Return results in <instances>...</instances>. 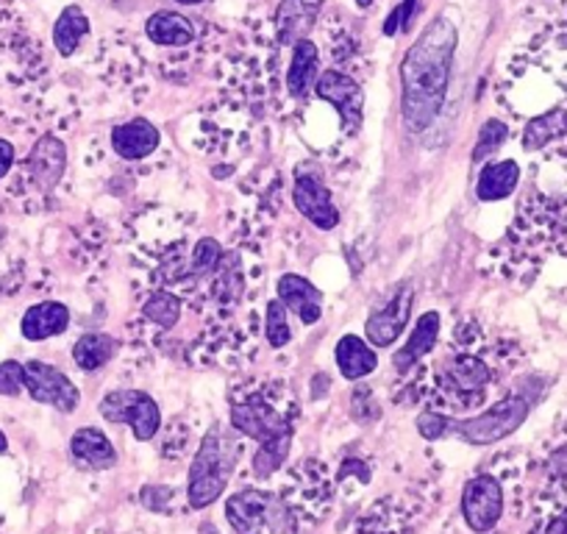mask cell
<instances>
[{
	"label": "cell",
	"mask_w": 567,
	"mask_h": 534,
	"mask_svg": "<svg viewBox=\"0 0 567 534\" xmlns=\"http://www.w3.org/2000/svg\"><path fill=\"white\" fill-rule=\"evenodd\" d=\"M456 51V25L437 18L409 48L401 64L403 123L412 131H425L443 109Z\"/></svg>",
	"instance_id": "cell-1"
},
{
	"label": "cell",
	"mask_w": 567,
	"mask_h": 534,
	"mask_svg": "<svg viewBox=\"0 0 567 534\" xmlns=\"http://www.w3.org/2000/svg\"><path fill=\"white\" fill-rule=\"evenodd\" d=\"M231 427L259 443V451L254 456V476L270 479L290 454L292 429L287 418L261 398H250V401L231 407Z\"/></svg>",
	"instance_id": "cell-2"
},
{
	"label": "cell",
	"mask_w": 567,
	"mask_h": 534,
	"mask_svg": "<svg viewBox=\"0 0 567 534\" xmlns=\"http://www.w3.org/2000/svg\"><path fill=\"white\" fill-rule=\"evenodd\" d=\"M239 456H243V449L228 445L220 429H212L200 440V449L195 454L193 468H189L187 482V499L193 510H206V506H212L220 499Z\"/></svg>",
	"instance_id": "cell-3"
},
{
	"label": "cell",
	"mask_w": 567,
	"mask_h": 534,
	"mask_svg": "<svg viewBox=\"0 0 567 534\" xmlns=\"http://www.w3.org/2000/svg\"><path fill=\"white\" fill-rule=\"evenodd\" d=\"M532 407H534V392L515 390L512 396H506L504 401L489 407V410L482 412L478 418L462 421L460 427H456V434L471 445H493L498 443V440L509 438L515 429H520V423L526 421Z\"/></svg>",
	"instance_id": "cell-4"
},
{
	"label": "cell",
	"mask_w": 567,
	"mask_h": 534,
	"mask_svg": "<svg viewBox=\"0 0 567 534\" xmlns=\"http://www.w3.org/2000/svg\"><path fill=\"white\" fill-rule=\"evenodd\" d=\"M101 415L109 423H117V427H131V432H134L140 443L154 440L162 423V412L156 401L148 392L140 390H114L103 396Z\"/></svg>",
	"instance_id": "cell-5"
},
{
	"label": "cell",
	"mask_w": 567,
	"mask_h": 534,
	"mask_svg": "<svg viewBox=\"0 0 567 534\" xmlns=\"http://www.w3.org/2000/svg\"><path fill=\"white\" fill-rule=\"evenodd\" d=\"M504 484L495 476H489V473L471 479L465 493H462V517H465V523L476 534L493 532L501 523V517H504Z\"/></svg>",
	"instance_id": "cell-6"
},
{
	"label": "cell",
	"mask_w": 567,
	"mask_h": 534,
	"mask_svg": "<svg viewBox=\"0 0 567 534\" xmlns=\"http://www.w3.org/2000/svg\"><path fill=\"white\" fill-rule=\"evenodd\" d=\"M25 390H29L34 401L53 407L59 412H73L81 401L79 387L62 370L48 362H40V359L25 362Z\"/></svg>",
	"instance_id": "cell-7"
},
{
	"label": "cell",
	"mask_w": 567,
	"mask_h": 534,
	"mask_svg": "<svg viewBox=\"0 0 567 534\" xmlns=\"http://www.w3.org/2000/svg\"><path fill=\"white\" fill-rule=\"evenodd\" d=\"M315 92H318L323 101H329L331 106L342 114L346 123H353V125L362 123L364 92L359 90V84L351 79V75L337 73V70H326V73H320L318 84H315Z\"/></svg>",
	"instance_id": "cell-8"
},
{
	"label": "cell",
	"mask_w": 567,
	"mask_h": 534,
	"mask_svg": "<svg viewBox=\"0 0 567 534\" xmlns=\"http://www.w3.org/2000/svg\"><path fill=\"white\" fill-rule=\"evenodd\" d=\"M412 301H414V292L409 290V287H403V290L398 292V296L392 298L381 312H375L373 318L368 320L364 335H368V340L373 342L375 348L392 346V342L398 340V335L406 329L409 315H412Z\"/></svg>",
	"instance_id": "cell-9"
},
{
	"label": "cell",
	"mask_w": 567,
	"mask_h": 534,
	"mask_svg": "<svg viewBox=\"0 0 567 534\" xmlns=\"http://www.w3.org/2000/svg\"><path fill=\"white\" fill-rule=\"evenodd\" d=\"M292 201H296L298 212L315 223L318 228H334L340 223V212L331 204V195L326 184L315 176H301L292 189Z\"/></svg>",
	"instance_id": "cell-10"
},
{
	"label": "cell",
	"mask_w": 567,
	"mask_h": 534,
	"mask_svg": "<svg viewBox=\"0 0 567 534\" xmlns=\"http://www.w3.org/2000/svg\"><path fill=\"white\" fill-rule=\"evenodd\" d=\"M278 298L284 301V307L296 312L298 318L307 326H315L323 318V296H320L318 287L312 281H307L303 276H281L278 279Z\"/></svg>",
	"instance_id": "cell-11"
},
{
	"label": "cell",
	"mask_w": 567,
	"mask_h": 534,
	"mask_svg": "<svg viewBox=\"0 0 567 534\" xmlns=\"http://www.w3.org/2000/svg\"><path fill=\"white\" fill-rule=\"evenodd\" d=\"M320 9H323V0H281L276 12L278 40L284 45H296V42L307 40Z\"/></svg>",
	"instance_id": "cell-12"
},
{
	"label": "cell",
	"mask_w": 567,
	"mask_h": 534,
	"mask_svg": "<svg viewBox=\"0 0 567 534\" xmlns=\"http://www.w3.org/2000/svg\"><path fill=\"white\" fill-rule=\"evenodd\" d=\"M270 493L265 490H239L226 501V517L234 532L256 534L267 523V506H270Z\"/></svg>",
	"instance_id": "cell-13"
},
{
	"label": "cell",
	"mask_w": 567,
	"mask_h": 534,
	"mask_svg": "<svg viewBox=\"0 0 567 534\" xmlns=\"http://www.w3.org/2000/svg\"><path fill=\"white\" fill-rule=\"evenodd\" d=\"M64 167H68V148H64L62 140L56 137H42L40 143L31 148V156H29V171H31V178L37 182V187L40 189H53L59 184V178H62Z\"/></svg>",
	"instance_id": "cell-14"
},
{
	"label": "cell",
	"mask_w": 567,
	"mask_h": 534,
	"mask_svg": "<svg viewBox=\"0 0 567 534\" xmlns=\"http://www.w3.org/2000/svg\"><path fill=\"white\" fill-rule=\"evenodd\" d=\"M70 451H73L75 462L86 465L90 471H109L117 465V451H114L112 440L95 427L79 429L70 440Z\"/></svg>",
	"instance_id": "cell-15"
},
{
	"label": "cell",
	"mask_w": 567,
	"mask_h": 534,
	"mask_svg": "<svg viewBox=\"0 0 567 534\" xmlns=\"http://www.w3.org/2000/svg\"><path fill=\"white\" fill-rule=\"evenodd\" d=\"M159 145V131L151 125L148 120H131V123L117 125L112 131V148L117 151L123 160H145Z\"/></svg>",
	"instance_id": "cell-16"
},
{
	"label": "cell",
	"mask_w": 567,
	"mask_h": 534,
	"mask_svg": "<svg viewBox=\"0 0 567 534\" xmlns=\"http://www.w3.org/2000/svg\"><path fill=\"white\" fill-rule=\"evenodd\" d=\"M68 326H70L68 307L56 301H45V304H37V307H31L29 312L23 315L20 331H23L25 340L40 342V340H48V337L62 335Z\"/></svg>",
	"instance_id": "cell-17"
},
{
	"label": "cell",
	"mask_w": 567,
	"mask_h": 534,
	"mask_svg": "<svg viewBox=\"0 0 567 534\" xmlns=\"http://www.w3.org/2000/svg\"><path fill=\"white\" fill-rule=\"evenodd\" d=\"M437 337H440V312H425L423 318L417 320L412 335H409L406 346L392 357V364H395L398 373H406L417 359H423L425 353L432 351V348L437 346Z\"/></svg>",
	"instance_id": "cell-18"
},
{
	"label": "cell",
	"mask_w": 567,
	"mask_h": 534,
	"mask_svg": "<svg viewBox=\"0 0 567 534\" xmlns=\"http://www.w3.org/2000/svg\"><path fill=\"white\" fill-rule=\"evenodd\" d=\"M443 381L456 392V396H482L484 387L489 384V368L476 357H456L454 362L445 364Z\"/></svg>",
	"instance_id": "cell-19"
},
{
	"label": "cell",
	"mask_w": 567,
	"mask_h": 534,
	"mask_svg": "<svg viewBox=\"0 0 567 534\" xmlns=\"http://www.w3.org/2000/svg\"><path fill=\"white\" fill-rule=\"evenodd\" d=\"M292 48H296V51H292L290 73H287V90H290V95L301 97L307 95L309 90H315V84H318L320 57L312 40H301Z\"/></svg>",
	"instance_id": "cell-20"
},
{
	"label": "cell",
	"mask_w": 567,
	"mask_h": 534,
	"mask_svg": "<svg viewBox=\"0 0 567 534\" xmlns=\"http://www.w3.org/2000/svg\"><path fill=\"white\" fill-rule=\"evenodd\" d=\"M561 137H567V109L554 106V109H548V112H543V114H537V117L528 120L526 131H523V148L539 151Z\"/></svg>",
	"instance_id": "cell-21"
},
{
	"label": "cell",
	"mask_w": 567,
	"mask_h": 534,
	"mask_svg": "<svg viewBox=\"0 0 567 534\" xmlns=\"http://www.w3.org/2000/svg\"><path fill=\"white\" fill-rule=\"evenodd\" d=\"M337 364H340V373L346 379H362V376L373 373L379 359H375L373 348L357 335H346L340 342H337Z\"/></svg>",
	"instance_id": "cell-22"
},
{
	"label": "cell",
	"mask_w": 567,
	"mask_h": 534,
	"mask_svg": "<svg viewBox=\"0 0 567 534\" xmlns=\"http://www.w3.org/2000/svg\"><path fill=\"white\" fill-rule=\"evenodd\" d=\"M148 31L151 42L162 48H184L195 40V29L187 18L176 12H156L148 18Z\"/></svg>",
	"instance_id": "cell-23"
},
{
	"label": "cell",
	"mask_w": 567,
	"mask_h": 534,
	"mask_svg": "<svg viewBox=\"0 0 567 534\" xmlns=\"http://www.w3.org/2000/svg\"><path fill=\"white\" fill-rule=\"evenodd\" d=\"M517 182H520V167H517V162L506 160V162H495V165H487L476 184L478 201L493 204V201L506 198V195L515 193Z\"/></svg>",
	"instance_id": "cell-24"
},
{
	"label": "cell",
	"mask_w": 567,
	"mask_h": 534,
	"mask_svg": "<svg viewBox=\"0 0 567 534\" xmlns=\"http://www.w3.org/2000/svg\"><path fill=\"white\" fill-rule=\"evenodd\" d=\"M90 34V20L79 7H68L59 14L56 25H53V45L62 57H73L79 51L81 40Z\"/></svg>",
	"instance_id": "cell-25"
},
{
	"label": "cell",
	"mask_w": 567,
	"mask_h": 534,
	"mask_svg": "<svg viewBox=\"0 0 567 534\" xmlns=\"http://www.w3.org/2000/svg\"><path fill=\"white\" fill-rule=\"evenodd\" d=\"M117 351V342L109 335H84L73 346V359L81 370H97Z\"/></svg>",
	"instance_id": "cell-26"
},
{
	"label": "cell",
	"mask_w": 567,
	"mask_h": 534,
	"mask_svg": "<svg viewBox=\"0 0 567 534\" xmlns=\"http://www.w3.org/2000/svg\"><path fill=\"white\" fill-rule=\"evenodd\" d=\"M142 312H145L148 320H154V324L171 329V326H176L178 318H182V304H178V298L171 296V292H156V296L148 298V304H145Z\"/></svg>",
	"instance_id": "cell-27"
},
{
	"label": "cell",
	"mask_w": 567,
	"mask_h": 534,
	"mask_svg": "<svg viewBox=\"0 0 567 534\" xmlns=\"http://www.w3.org/2000/svg\"><path fill=\"white\" fill-rule=\"evenodd\" d=\"M287 312L290 309L284 307L281 298H276V301L267 304V342H270L272 348H281L290 342V320H287Z\"/></svg>",
	"instance_id": "cell-28"
},
{
	"label": "cell",
	"mask_w": 567,
	"mask_h": 534,
	"mask_svg": "<svg viewBox=\"0 0 567 534\" xmlns=\"http://www.w3.org/2000/svg\"><path fill=\"white\" fill-rule=\"evenodd\" d=\"M506 134H509V131H506V125L501 123V120H487L482 129V137H478V145L473 148V160L484 162L487 156H493L495 151L506 143Z\"/></svg>",
	"instance_id": "cell-29"
},
{
	"label": "cell",
	"mask_w": 567,
	"mask_h": 534,
	"mask_svg": "<svg viewBox=\"0 0 567 534\" xmlns=\"http://www.w3.org/2000/svg\"><path fill=\"white\" fill-rule=\"evenodd\" d=\"M25 390V364L7 359L0 362V396L18 398Z\"/></svg>",
	"instance_id": "cell-30"
},
{
	"label": "cell",
	"mask_w": 567,
	"mask_h": 534,
	"mask_svg": "<svg viewBox=\"0 0 567 534\" xmlns=\"http://www.w3.org/2000/svg\"><path fill=\"white\" fill-rule=\"evenodd\" d=\"M217 261H220V245L217 239L206 237L195 245V254H193V274L195 276H204L209 270H215Z\"/></svg>",
	"instance_id": "cell-31"
},
{
	"label": "cell",
	"mask_w": 567,
	"mask_h": 534,
	"mask_svg": "<svg viewBox=\"0 0 567 534\" xmlns=\"http://www.w3.org/2000/svg\"><path fill=\"white\" fill-rule=\"evenodd\" d=\"M559 495V501H556L554 510L545 512V517L534 528V534H567V495Z\"/></svg>",
	"instance_id": "cell-32"
},
{
	"label": "cell",
	"mask_w": 567,
	"mask_h": 534,
	"mask_svg": "<svg viewBox=\"0 0 567 534\" xmlns=\"http://www.w3.org/2000/svg\"><path fill=\"white\" fill-rule=\"evenodd\" d=\"M414 9H417V0H401V7L392 9L390 18L384 20V34L395 37L406 31L414 20Z\"/></svg>",
	"instance_id": "cell-33"
},
{
	"label": "cell",
	"mask_w": 567,
	"mask_h": 534,
	"mask_svg": "<svg viewBox=\"0 0 567 534\" xmlns=\"http://www.w3.org/2000/svg\"><path fill=\"white\" fill-rule=\"evenodd\" d=\"M451 423L454 421H449V418L440 415V412H423V415L417 418V432L423 434L425 440H437L454 429Z\"/></svg>",
	"instance_id": "cell-34"
},
{
	"label": "cell",
	"mask_w": 567,
	"mask_h": 534,
	"mask_svg": "<svg viewBox=\"0 0 567 534\" xmlns=\"http://www.w3.org/2000/svg\"><path fill=\"white\" fill-rule=\"evenodd\" d=\"M14 165V145L0 140V178H7V173L12 171Z\"/></svg>",
	"instance_id": "cell-35"
},
{
	"label": "cell",
	"mask_w": 567,
	"mask_h": 534,
	"mask_svg": "<svg viewBox=\"0 0 567 534\" xmlns=\"http://www.w3.org/2000/svg\"><path fill=\"white\" fill-rule=\"evenodd\" d=\"M7 449H9V440H7V434L0 432V454H3Z\"/></svg>",
	"instance_id": "cell-36"
},
{
	"label": "cell",
	"mask_w": 567,
	"mask_h": 534,
	"mask_svg": "<svg viewBox=\"0 0 567 534\" xmlns=\"http://www.w3.org/2000/svg\"><path fill=\"white\" fill-rule=\"evenodd\" d=\"M357 3H359V7H362V9H368L370 3H373V0H357Z\"/></svg>",
	"instance_id": "cell-37"
},
{
	"label": "cell",
	"mask_w": 567,
	"mask_h": 534,
	"mask_svg": "<svg viewBox=\"0 0 567 534\" xmlns=\"http://www.w3.org/2000/svg\"><path fill=\"white\" fill-rule=\"evenodd\" d=\"M178 3H187L189 7V3H200V0H178Z\"/></svg>",
	"instance_id": "cell-38"
},
{
	"label": "cell",
	"mask_w": 567,
	"mask_h": 534,
	"mask_svg": "<svg viewBox=\"0 0 567 534\" xmlns=\"http://www.w3.org/2000/svg\"><path fill=\"white\" fill-rule=\"evenodd\" d=\"M565 37H567V34H565Z\"/></svg>",
	"instance_id": "cell-39"
}]
</instances>
